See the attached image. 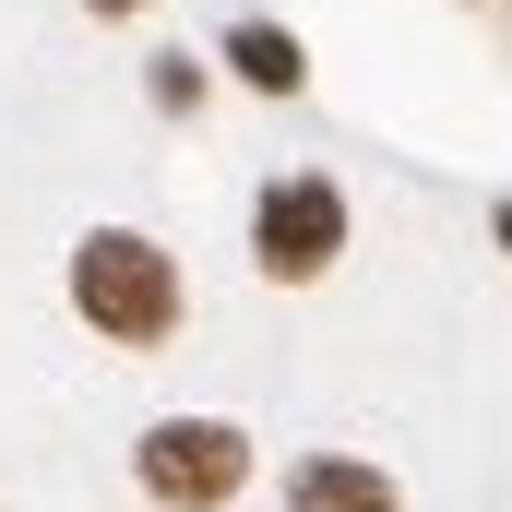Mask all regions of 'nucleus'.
Segmentation results:
<instances>
[{
	"mask_svg": "<svg viewBox=\"0 0 512 512\" xmlns=\"http://www.w3.org/2000/svg\"><path fill=\"white\" fill-rule=\"evenodd\" d=\"M72 310L108 346H167L179 334V262L155 251V239H131V227H96L72 251Z\"/></svg>",
	"mask_w": 512,
	"mask_h": 512,
	"instance_id": "nucleus-1",
	"label": "nucleus"
},
{
	"mask_svg": "<svg viewBox=\"0 0 512 512\" xmlns=\"http://www.w3.org/2000/svg\"><path fill=\"white\" fill-rule=\"evenodd\" d=\"M131 465H143V489L167 512H215V501H239V477H251V429H227V417H155Z\"/></svg>",
	"mask_w": 512,
	"mask_h": 512,
	"instance_id": "nucleus-2",
	"label": "nucleus"
},
{
	"mask_svg": "<svg viewBox=\"0 0 512 512\" xmlns=\"http://www.w3.org/2000/svg\"><path fill=\"white\" fill-rule=\"evenodd\" d=\"M251 251H262L274 286H310L322 262L346 251V191H334V179H310V167H298V179H274V191H262V215H251Z\"/></svg>",
	"mask_w": 512,
	"mask_h": 512,
	"instance_id": "nucleus-3",
	"label": "nucleus"
},
{
	"mask_svg": "<svg viewBox=\"0 0 512 512\" xmlns=\"http://www.w3.org/2000/svg\"><path fill=\"white\" fill-rule=\"evenodd\" d=\"M286 512H405L382 465H358V453H298L286 465Z\"/></svg>",
	"mask_w": 512,
	"mask_h": 512,
	"instance_id": "nucleus-4",
	"label": "nucleus"
},
{
	"mask_svg": "<svg viewBox=\"0 0 512 512\" xmlns=\"http://www.w3.org/2000/svg\"><path fill=\"white\" fill-rule=\"evenodd\" d=\"M227 72L262 84V96H298V84H310V60H298V36H286V24H227Z\"/></svg>",
	"mask_w": 512,
	"mask_h": 512,
	"instance_id": "nucleus-5",
	"label": "nucleus"
},
{
	"mask_svg": "<svg viewBox=\"0 0 512 512\" xmlns=\"http://www.w3.org/2000/svg\"><path fill=\"white\" fill-rule=\"evenodd\" d=\"M84 12H143V0H84Z\"/></svg>",
	"mask_w": 512,
	"mask_h": 512,
	"instance_id": "nucleus-6",
	"label": "nucleus"
},
{
	"mask_svg": "<svg viewBox=\"0 0 512 512\" xmlns=\"http://www.w3.org/2000/svg\"><path fill=\"white\" fill-rule=\"evenodd\" d=\"M501 251H512V203H501Z\"/></svg>",
	"mask_w": 512,
	"mask_h": 512,
	"instance_id": "nucleus-7",
	"label": "nucleus"
}]
</instances>
